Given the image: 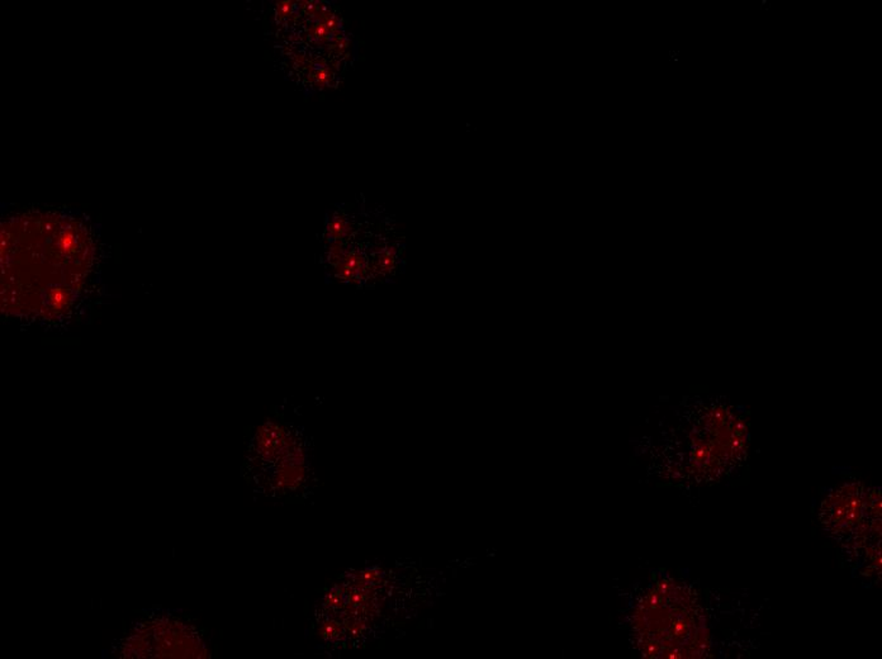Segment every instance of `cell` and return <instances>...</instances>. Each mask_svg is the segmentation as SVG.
Here are the masks:
<instances>
[{
    "label": "cell",
    "mask_w": 882,
    "mask_h": 659,
    "mask_svg": "<svg viewBox=\"0 0 882 659\" xmlns=\"http://www.w3.org/2000/svg\"><path fill=\"white\" fill-rule=\"evenodd\" d=\"M92 254L88 231L66 216L16 217L3 229V308L37 318L69 309Z\"/></svg>",
    "instance_id": "6da1fadb"
},
{
    "label": "cell",
    "mask_w": 882,
    "mask_h": 659,
    "mask_svg": "<svg viewBox=\"0 0 882 659\" xmlns=\"http://www.w3.org/2000/svg\"><path fill=\"white\" fill-rule=\"evenodd\" d=\"M186 625L180 620L154 619L136 624L122 640L123 654L128 658L189 657L188 651L173 644L174 639L193 636L183 633Z\"/></svg>",
    "instance_id": "7a4b0ae2"
},
{
    "label": "cell",
    "mask_w": 882,
    "mask_h": 659,
    "mask_svg": "<svg viewBox=\"0 0 882 659\" xmlns=\"http://www.w3.org/2000/svg\"><path fill=\"white\" fill-rule=\"evenodd\" d=\"M859 492V487L856 484L844 486L836 492V499H832V502H829L832 506L829 507L828 513H823L833 516L828 524L838 525L839 529H850L856 524V519L859 520L861 514L862 504Z\"/></svg>",
    "instance_id": "3957f363"
},
{
    "label": "cell",
    "mask_w": 882,
    "mask_h": 659,
    "mask_svg": "<svg viewBox=\"0 0 882 659\" xmlns=\"http://www.w3.org/2000/svg\"><path fill=\"white\" fill-rule=\"evenodd\" d=\"M330 79L331 73L327 68H320V69L316 70V73L314 74V80H315L316 84L320 85V86L326 84Z\"/></svg>",
    "instance_id": "277c9868"
},
{
    "label": "cell",
    "mask_w": 882,
    "mask_h": 659,
    "mask_svg": "<svg viewBox=\"0 0 882 659\" xmlns=\"http://www.w3.org/2000/svg\"><path fill=\"white\" fill-rule=\"evenodd\" d=\"M312 33H314V36L317 37V39H326V37L330 35V31L327 30V27L323 24V22H321V23H318L317 26H315V28H314Z\"/></svg>",
    "instance_id": "5b68a950"
},
{
    "label": "cell",
    "mask_w": 882,
    "mask_h": 659,
    "mask_svg": "<svg viewBox=\"0 0 882 659\" xmlns=\"http://www.w3.org/2000/svg\"><path fill=\"white\" fill-rule=\"evenodd\" d=\"M323 24L327 27V30H329V31H336V28L338 27V17L332 16V15H331V16L326 17V18H325Z\"/></svg>",
    "instance_id": "8992f818"
}]
</instances>
